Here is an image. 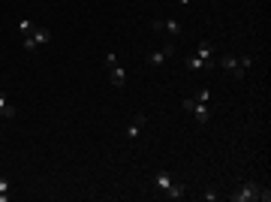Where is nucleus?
I'll use <instances>...</instances> for the list:
<instances>
[{
    "label": "nucleus",
    "instance_id": "obj_1",
    "mask_svg": "<svg viewBox=\"0 0 271 202\" xmlns=\"http://www.w3.org/2000/svg\"><path fill=\"white\" fill-rule=\"evenodd\" d=\"M229 199L232 202H250V199L268 202L271 193H268V187H262V184H256V181H244L235 193H229Z\"/></svg>",
    "mask_w": 271,
    "mask_h": 202
},
{
    "label": "nucleus",
    "instance_id": "obj_2",
    "mask_svg": "<svg viewBox=\"0 0 271 202\" xmlns=\"http://www.w3.org/2000/svg\"><path fill=\"white\" fill-rule=\"evenodd\" d=\"M250 64H253V58H250V55H247V58H241V61H238L235 55H223V58H220V67L226 69L229 75H235V78H241V75L250 69Z\"/></svg>",
    "mask_w": 271,
    "mask_h": 202
},
{
    "label": "nucleus",
    "instance_id": "obj_3",
    "mask_svg": "<svg viewBox=\"0 0 271 202\" xmlns=\"http://www.w3.org/2000/svg\"><path fill=\"white\" fill-rule=\"evenodd\" d=\"M190 115H196V121L199 124H208L211 121V109H208V103H199L196 97H184V103H181Z\"/></svg>",
    "mask_w": 271,
    "mask_h": 202
},
{
    "label": "nucleus",
    "instance_id": "obj_4",
    "mask_svg": "<svg viewBox=\"0 0 271 202\" xmlns=\"http://www.w3.org/2000/svg\"><path fill=\"white\" fill-rule=\"evenodd\" d=\"M49 39H52V33H49V30H43V27H33L30 33H24V49H27V52H40V49H43Z\"/></svg>",
    "mask_w": 271,
    "mask_h": 202
},
{
    "label": "nucleus",
    "instance_id": "obj_5",
    "mask_svg": "<svg viewBox=\"0 0 271 202\" xmlns=\"http://www.w3.org/2000/svg\"><path fill=\"white\" fill-rule=\"evenodd\" d=\"M145 121H148L145 115H136V118L130 121V127H127V139H130V142H136V139H139V133L145 130Z\"/></svg>",
    "mask_w": 271,
    "mask_h": 202
},
{
    "label": "nucleus",
    "instance_id": "obj_6",
    "mask_svg": "<svg viewBox=\"0 0 271 202\" xmlns=\"http://www.w3.org/2000/svg\"><path fill=\"white\" fill-rule=\"evenodd\" d=\"M172 55H175V46H163V49H157V52H151L148 61H151V67H160L163 61H169Z\"/></svg>",
    "mask_w": 271,
    "mask_h": 202
},
{
    "label": "nucleus",
    "instance_id": "obj_7",
    "mask_svg": "<svg viewBox=\"0 0 271 202\" xmlns=\"http://www.w3.org/2000/svg\"><path fill=\"white\" fill-rule=\"evenodd\" d=\"M108 78H111L114 88H124L127 85V69L121 67V64H114V67H108Z\"/></svg>",
    "mask_w": 271,
    "mask_h": 202
},
{
    "label": "nucleus",
    "instance_id": "obj_8",
    "mask_svg": "<svg viewBox=\"0 0 271 202\" xmlns=\"http://www.w3.org/2000/svg\"><path fill=\"white\" fill-rule=\"evenodd\" d=\"M15 115H18V109H15V106L9 103V97L0 91V121H3V118H15Z\"/></svg>",
    "mask_w": 271,
    "mask_h": 202
},
{
    "label": "nucleus",
    "instance_id": "obj_9",
    "mask_svg": "<svg viewBox=\"0 0 271 202\" xmlns=\"http://www.w3.org/2000/svg\"><path fill=\"white\" fill-rule=\"evenodd\" d=\"M154 30H166L169 36H178V33H181V24H178L175 18H169V21H154Z\"/></svg>",
    "mask_w": 271,
    "mask_h": 202
},
{
    "label": "nucleus",
    "instance_id": "obj_10",
    "mask_svg": "<svg viewBox=\"0 0 271 202\" xmlns=\"http://www.w3.org/2000/svg\"><path fill=\"white\" fill-rule=\"evenodd\" d=\"M211 52H214V49H211V43H208V39H202V43H199V49H196V58H202V61H208V64H217Z\"/></svg>",
    "mask_w": 271,
    "mask_h": 202
},
{
    "label": "nucleus",
    "instance_id": "obj_11",
    "mask_svg": "<svg viewBox=\"0 0 271 202\" xmlns=\"http://www.w3.org/2000/svg\"><path fill=\"white\" fill-rule=\"evenodd\" d=\"M184 64H187V69H214V67H217V64H208V61L196 58V55H190V58H187Z\"/></svg>",
    "mask_w": 271,
    "mask_h": 202
},
{
    "label": "nucleus",
    "instance_id": "obj_12",
    "mask_svg": "<svg viewBox=\"0 0 271 202\" xmlns=\"http://www.w3.org/2000/svg\"><path fill=\"white\" fill-rule=\"evenodd\" d=\"M163 193H166L169 199H181V196L187 193V187H184V184H178V181H172V184H169V187H166Z\"/></svg>",
    "mask_w": 271,
    "mask_h": 202
},
{
    "label": "nucleus",
    "instance_id": "obj_13",
    "mask_svg": "<svg viewBox=\"0 0 271 202\" xmlns=\"http://www.w3.org/2000/svg\"><path fill=\"white\" fill-rule=\"evenodd\" d=\"M172 181H175V178H172V175H169V172H157V175H154V184H157V187H160V190H166V187H169V184H172Z\"/></svg>",
    "mask_w": 271,
    "mask_h": 202
},
{
    "label": "nucleus",
    "instance_id": "obj_14",
    "mask_svg": "<svg viewBox=\"0 0 271 202\" xmlns=\"http://www.w3.org/2000/svg\"><path fill=\"white\" fill-rule=\"evenodd\" d=\"M6 199H9V178L0 175V202H6Z\"/></svg>",
    "mask_w": 271,
    "mask_h": 202
},
{
    "label": "nucleus",
    "instance_id": "obj_15",
    "mask_svg": "<svg viewBox=\"0 0 271 202\" xmlns=\"http://www.w3.org/2000/svg\"><path fill=\"white\" fill-rule=\"evenodd\" d=\"M33 27H36V24H33V21H27V18H21V21H18V33H21V36H24V33H30Z\"/></svg>",
    "mask_w": 271,
    "mask_h": 202
},
{
    "label": "nucleus",
    "instance_id": "obj_16",
    "mask_svg": "<svg viewBox=\"0 0 271 202\" xmlns=\"http://www.w3.org/2000/svg\"><path fill=\"white\" fill-rule=\"evenodd\" d=\"M196 100H199V103H211V94H208V91H205V88H202V91H199V94H196Z\"/></svg>",
    "mask_w": 271,
    "mask_h": 202
},
{
    "label": "nucleus",
    "instance_id": "obj_17",
    "mask_svg": "<svg viewBox=\"0 0 271 202\" xmlns=\"http://www.w3.org/2000/svg\"><path fill=\"white\" fill-rule=\"evenodd\" d=\"M178 3H181V6H187V3H190V0H178Z\"/></svg>",
    "mask_w": 271,
    "mask_h": 202
}]
</instances>
